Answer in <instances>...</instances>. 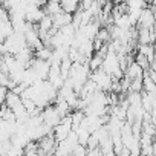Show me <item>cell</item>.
Here are the masks:
<instances>
[{
	"instance_id": "cell-1",
	"label": "cell",
	"mask_w": 156,
	"mask_h": 156,
	"mask_svg": "<svg viewBox=\"0 0 156 156\" xmlns=\"http://www.w3.org/2000/svg\"><path fill=\"white\" fill-rule=\"evenodd\" d=\"M106 73H109L112 76V80H121L122 78V69L119 66V58L115 52L112 51H107V54H104L103 57V63H101V67Z\"/></svg>"
},
{
	"instance_id": "cell-2",
	"label": "cell",
	"mask_w": 156,
	"mask_h": 156,
	"mask_svg": "<svg viewBox=\"0 0 156 156\" xmlns=\"http://www.w3.org/2000/svg\"><path fill=\"white\" fill-rule=\"evenodd\" d=\"M89 78L94 81V84L97 86L98 90L101 92H109L112 90V76L109 73H106L103 69H97V70H92V73L89 75Z\"/></svg>"
},
{
	"instance_id": "cell-3",
	"label": "cell",
	"mask_w": 156,
	"mask_h": 156,
	"mask_svg": "<svg viewBox=\"0 0 156 156\" xmlns=\"http://www.w3.org/2000/svg\"><path fill=\"white\" fill-rule=\"evenodd\" d=\"M29 67L32 69V72H34L37 80H46L49 67H51V63L49 61H44V60H38V58L34 57L31 60V63H29Z\"/></svg>"
},
{
	"instance_id": "cell-4",
	"label": "cell",
	"mask_w": 156,
	"mask_h": 156,
	"mask_svg": "<svg viewBox=\"0 0 156 156\" xmlns=\"http://www.w3.org/2000/svg\"><path fill=\"white\" fill-rule=\"evenodd\" d=\"M40 116H41L43 122H44L46 126H49L51 129H54V127L60 122V119H61V116L58 115V112L55 110V107H54V106H51V104L41 109Z\"/></svg>"
},
{
	"instance_id": "cell-5",
	"label": "cell",
	"mask_w": 156,
	"mask_h": 156,
	"mask_svg": "<svg viewBox=\"0 0 156 156\" xmlns=\"http://www.w3.org/2000/svg\"><path fill=\"white\" fill-rule=\"evenodd\" d=\"M153 23H154V14H153V9H150V8L145 6V8L141 11L136 25H138L139 28H142V29H150V28H153Z\"/></svg>"
},
{
	"instance_id": "cell-6",
	"label": "cell",
	"mask_w": 156,
	"mask_h": 156,
	"mask_svg": "<svg viewBox=\"0 0 156 156\" xmlns=\"http://www.w3.org/2000/svg\"><path fill=\"white\" fill-rule=\"evenodd\" d=\"M37 145H38V150H40L44 156H49V154L54 153V150H55V147H57V142H55V139H54V136H52V133H51V135L43 136L40 141H37Z\"/></svg>"
},
{
	"instance_id": "cell-7",
	"label": "cell",
	"mask_w": 156,
	"mask_h": 156,
	"mask_svg": "<svg viewBox=\"0 0 156 156\" xmlns=\"http://www.w3.org/2000/svg\"><path fill=\"white\" fill-rule=\"evenodd\" d=\"M72 23V14H67L64 11H60L58 14L52 16V25L55 29H61L63 26H67Z\"/></svg>"
},
{
	"instance_id": "cell-8",
	"label": "cell",
	"mask_w": 156,
	"mask_h": 156,
	"mask_svg": "<svg viewBox=\"0 0 156 156\" xmlns=\"http://www.w3.org/2000/svg\"><path fill=\"white\" fill-rule=\"evenodd\" d=\"M154 40V32L153 28L150 29H142L139 28L136 31V41H139V44H151Z\"/></svg>"
},
{
	"instance_id": "cell-9",
	"label": "cell",
	"mask_w": 156,
	"mask_h": 156,
	"mask_svg": "<svg viewBox=\"0 0 156 156\" xmlns=\"http://www.w3.org/2000/svg\"><path fill=\"white\" fill-rule=\"evenodd\" d=\"M126 78L127 80H136V78H142V75H144V70L135 63V61H130L129 64H127V67H126Z\"/></svg>"
},
{
	"instance_id": "cell-10",
	"label": "cell",
	"mask_w": 156,
	"mask_h": 156,
	"mask_svg": "<svg viewBox=\"0 0 156 156\" xmlns=\"http://www.w3.org/2000/svg\"><path fill=\"white\" fill-rule=\"evenodd\" d=\"M61 11L67 14H73L75 11L80 9V0H60Z\"/></svg>"
},
{
	"instance_id": "cell-11",
	"label": "cell",
	"mask_w": 156,
	"mask_h": 156,
	"mask_svg": "<svg viewBox=\"0 0 156 156\" xmlns=\"http://www.w3.org/2000/svg\"><path fill=\"white\" fill-rule=\"evenodd\" d=\"M61 11V6H60V2L58 0H46V3H44V9H43V12L46 14V16H55V14H58Z\"/></svg>"
},
{
	"instance_id": "cell-12",
	"label": "cell",
	"mask_w": 156,
	"mask_h": 156,
	"mask_svg": "<svg viewBox=\"0 0 156 156\" xmlns=\"http://www.w3.org/2000/svg\"><path fill=\"white\" fill-rule=\"evenodd\" d=\"M54 107H55V110L58 112V115L63 118V116H66V115H69L70 113V107H69V104L64 101V100H61V98H55V101H54Z\"/></svg>"
},
{
	"instance_id": "cell-13",
	"label": "cell",
	"mask_w": 156,
	"mask_h": 156,
	"mask_svg": "<svg viewBox=\"0 0 156 156\" xmlns=\"http://www.w3.org/2000/svg\"><path fill=\"white\" fill-rule=\"evenodd\" d=\"M22 103V98H20V95H17V94H14L12 90H8V94H6V98H5V106L6 107H9L11 110L16 107V106H19Z\"/></svg>"
},
{
	"instance_id": "cell-14",
	"label": "cell",
	"mask_w": 156,
	"mask_h": 156,
	"mask_svg": "<svg viewBox=\"0 0 156 156\" xmlns=\"http://www.w3.org/2000/svg\"><path fill=\"white\" fill-rule=\"evenodd\" d=\"M51 55H52V51H51V48L46 46V44H43V46H41L40 49H37L35 54H34L35 58H38V60H44V61H49Z\"/></svg>"
},
{
	"instance_id": "cell-15",
	"label": "cell",
	"mask_w": 156,
	"mask_h": 156,
	"mask_svg": "<svg viewBox=\"0 0 156 156\" xmlns=\"http://www.w3.org/2000/svg\"><path fill=\"white\" fill-rule=\"evenodd\" d=\"M83 118H84V112H83V110H78V109H75V112H73V113H70V122H72V130H75V129H76L78 126L81 124Z\"/></svg>"
},
{
	"instance_id": "cell-16",
	"label": "cell",
	"mask_w": 156,
	"mask_h": 156,
	"mask_svg": "<svg viewBox=\"0 0 156 156\" xmlns=\"http://www.w3.org/2000/svg\"><path fill=\"white\" fill-rule=\"evenodd\" d=\"M0 119H3V121H16L14 115H12V110L9 107H6L5 104L0 106Z\"/></svg>"
},
{
	"instance_id": "cell-17",
	"label": "cell",
	"mask_w": 156,
	"mask_h": 156,
	"mask_svg": "<svg viewBox=\"0 0 156 156\" xmlns=\"http://www.w3.org/2000/svg\"><path fill=\"white\" fill-rule=\"evenodd\" d=\"M127 11L129 9H144L145 8V0H126Z\"/></svg>"
},
{
	"instance_id": "cell-18",
	"label": "cell",
	"mask_w": 156,
	"mask_h": 156,
	"mask_svg": "<svg viewBox=\"0 0 156 156\" xmlns=\"http://www.w3.org/2000/svg\"><path fill=\"white\" fill-rule=\"evenodd\" d=\"M86 151H87L86 145H83V144H76V145L73 147V150H72L70 156H84V154H86Z\"/></svg>"
},
{
	"instance_id": "cell-19",
	"label": "cell",
	"mask_w": 156,
	"mask_h": 156,
	"mask_svg": "<svg viewBox=\"0 0 156 156\" xmlns=\"http://www.w3.org/2000/svg\"><path fill=\"white\" fill-rule=\"evenodd\" d=\"M84 156H103V153H101V150L97 147V148H87V151H86Z\"/></svg>"
},
{
	"instance_id": "cell-20",
	"label": "cell",
	"mask_w": 156,
	"mask_h": 156,
	"mask_svg": "<svg viewBox=\"0 0 156 156\" xmlns=\"http://www.w3.org/2000/svg\"><path fill=\"white\" fill-rule=\"evenodd\" d=\"M6 94H8V89H6V87H3V86H0V106H3V104H5Z\"/></svg>"
},
{
	"instance_id": "cell-21",
	"label": "cell",
	"mask_w": 156,
	"mask_h": 156,
	"mask_svg": "<svg viewBox=\"0 0 156 156\" xmlns=\"http://www.w3.org/2000/svg\"><path fill=\"white\" fill-rule=\"evenodd\" d=\"M95 0H80V9H89Z\"/></svg>"
},
{
	"instance_id": "cell-22",
	"label": "cell",
	"mask_w": 156,
	"mask_h": 156,
	"mask_svg": "<svg viewBox=\"0 0 156 156\" xmlns=\"http://www.w3.org/2000/svg\"><path fill=\"white\" fill-rule=\"evenodd\" d=\"M109 2H118V0H109Z\"/></svg>"
}]
</instances>
